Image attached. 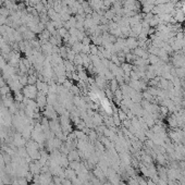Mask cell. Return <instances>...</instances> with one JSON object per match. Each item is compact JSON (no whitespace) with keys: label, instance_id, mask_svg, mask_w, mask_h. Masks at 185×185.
<instances>
[{"label":"cell","instance_id":"1","mask_svg":"<svg viewBox=\"0 0 185 185\" xmlns=\"http://www.w3.org/2000/svg\"><path fill=\"white\" fill-rule=\"evenodd\" d=\"M184 10H185V3H184Z\"/></svg>","mask_w":185,"mask_h":185}]
</instances>
